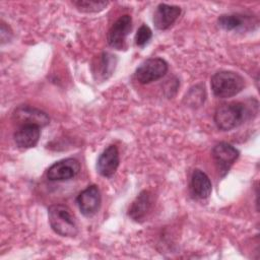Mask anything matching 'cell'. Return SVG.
<instances>
[{"mask_svg":"<svg viewBox=\"0 0 260 260\" xmlns=\"http://www.w3.org/2000/svg\"><path fill=\"white\" fill-rule=\"evenodd\" d=\"M239 150L232 144L219 142L212 148V157L220 177H224L239 157Z\"/></svg>","mask_w":260,"mask_h":260,"instance_id":"5b68a950","label":"cell"},{"mask_svg":"<svg viewBox=\"0 0 260 260\" xmlns=\"http://www.w3.org/2000/svg\"><path fill=\"white\" fill-rule=\"evenodd\" d=\"M152 38V31L146 24L140 25L135 35V44L138 47H144Z\"/></svg>","mask_w":260,"mask_h":260,"instance_id":"ac0fdd59","label":"cell"},{"mask_svg":"<svg viewBox=\"0 0 260 260\" xmlns=\"http://www.w3.org/2000/svg\"><path fill=\"white\" fill-rule=\"evenodd\" d=\"M258 23L257 19L251 15H245L240 13L221 14L217 18V24L224 30H246L253 29Z\"/></svg>","mask_w":260,"mask_h":260,"instance_id":"30bf717a","label":"cell"},{"mask_svg":"<svg viewBox=\"0 0 260 260\" xmlns=\"http://www.w3.org/2000/svg\"><path fill=\"white\" fill-rule=\"evenodd\" d=\"M72 4L77 10L85 13H95L104 10L109 4L108 1H96V0H77L73 1Z\"/></svg>","mask_w":260,"mask_h":260,"instance_id":"e0dca14e","label":"cell"},{"mask_svg":"<svg viewBox=\"0 0 260 260\" xmlns=\"http://www.w3.org/2000/svg\"><path fill=\"white\" fill-rule=\"evenodd\" d=\"M41 136V127L38 125H22L14 132L13 138L20 148H31L37 145Z\"/></svg>","mask_w":260,"mask_h":260,"instance_id":"9a60e30c","label":"cell"},{"mask_svg":"<svg viewBox=\"0 0 260 260\" xmlns=\"http://www.w3.org/2000/svg\"><path fill=\"white\" fill-rule=\"evenodd\" d=\"M152 206V195L148 190L141 191L128 209V215L135 221L140 222L145 219Z\"/></svg>","mask_w":260,"mask_h":260,"instance_id":"5bb4252c","label":"cell"},{"mask_svg":"<svg viewBox=\"0 0 260 260\" xmlns=\"http://www.w3.org/2000/svg\"><path fill=\"white\" fill-rule=\"evenodd\" d=\"M253 110L244 103L231 102L217 107L214 113V123L221 131H230L242 125L252 117Z\"/></svg>","mask_w":260,"mask_h":260,"instance_id":"6da1fadb","label":"cell"},{"mask_svg":"<svg viewBox=\"0 0 260 260\" xmlns=\"http://www.w3.org/2000/svg\"><path fill=\"white\" fill-rule=\"evenodd\" d=\"M80 171V164L73 157L63 158L54 162L47 171V178L53 182H62L73 179Z\"/></svg>","mask_w":260,"mask_h":260,"instance_id":"8992f818","label":"cell"},{"mask_svg":"<svg viewBox=\"0 0 260 260\" xmlns=\"http://www.w3.org/2000/svg\"><path fill=\"white\" fill-rule=\"evenodd\" d=\"M168 63L162 58H148L137 67L135 78L141 84H148L162 78L168 72Z\"/></svg>","mask_w":260,"mask_h":260,"instance_id":"277c9868","label":"cell"},{"mask_svg":"<svg viewBox=\"0 0 260 260\" xmlns=\"http://www.w3.org/2000/svg\"><path fill=\"white\" fill-rule=\"evenodd\" d=\"M51 229L61 237H75L78 226L70 208L64 204H53L48 208Z\"/></svg>","mask_w":260,"mask_h":260,"instance_id":"3957f363","label":"cell"},{"mask_svg":"<svg viewBox=\"0 0 260 260\" xmlns=\"http://www.w3.org/2000/svg\"><path fill=\"white\" fill-rule=\"evenodd\" d=\"M12 119L19 126L38 125L39 127H45L50 123V118L47 113L26 105L17 107L12 114Z\"/></svg>","mask_w":260,"mask_h":260,"instance_id":"9c48e42d","label":"cell"},{"mask_svg":"<svg viewBox=\"0 0 260 260\" xmlns=\"http://www.w3.org/2000/svg\"><path fill=\"white\" fill-rule=\"evenodd\" d=\"M78 208L86 217L93 216L101 207L102 196L101 191L96 185H89L82 190L76 197Z\"/></svg>","mask_w":260,"mask_h":260,"instance_id":"ba28073f","label":"cell"},{"mask_svg":"<svg viewBox=\"0 0 260 260\" xmlns=\"http://www.w3.org/2000/svg\"><path fill=\"white\" fill-rule=\"evenodd\" d=\"M211 90L216 98L226 99L237 95L245 86V79L239 73L221 70L214 73L210 79Z\"/></svg>","mask_w":260,"mask_h":260,"instance_id":"7a4b0ae2","label":"cell"},{"mask_svg":"<svg viewBox=\"0 0 260 260\" xmlns=\"http://www.w3.org/2000/svg\"><path fill=\"white\" fill-rule=\"evenodd\" d=\"M120 162L119 151L116 145H109L99 156L96 170L99 174L106 178H111L117 171Z\"/></svg>","mask_w":260,"mask_h":260,"instance_id":"8fae6325","label":"cell"},{"mask_svg":"<svg viewBox=\"0 0 260 260\" xmlns=\"http://www.w3.org/2000/svg\"><path fill=\"white\" fill-rule=\"evenodd\" d=\"M190 189L196 198L206 199L211 194L212 185L210 179L204 172L200 170H194L191 176Z\"/></svg>","mask_w":260,"mask_h":260,"instance_id":"2e32d148","label":"cell"},{"mask_svg":"<svg viewBox=\"0 0 260 260\" xmlns=\"http://www.w3.org/2000/svg\"><path fill=\"white\" fill-rule=\"evenodd\" d=\"M117 64V58L115 55L104 52L92 63L91 71L95 80H107L114 72Z\"/></svg>","mask_w":260,"mask_h":260,"instance_id":"4fadbf2b","label":"cell"},{"mask_svg":"<svg viewBox=\"0 0 260 260\" xmlns=\"http://www.w3.org/2000/svg\"><path fill=\"white\" fill-rule=\"evenodd\" d=\"M194 98H195L194 106H200L202 103H204V100H205L204 87H202L201 85H196L192 87L188 92V94L186 95L188 104H190Z\"/></svg>","mask_w":260,"mask_h":260,"instance_id":"d6986e66","label":"cell"},{"mask_svg":"<svg viewBox=\"0 0 260 260\" xmlns=\"http://www.w3.org/2000/svg\"><path fill=\"white\" fill-rule=\"evenodd\" d=\"M132 28V18L130 15L125 14L120 16L114 24L110 27L107 41L110 47L122 50L126 46V39Z\"/></svg>","mask_w":260,"mask_h":260,"instance_id":"52a82bcc","label":"cell"},{"mask_svg":"<svg viewBox=\"0 0 260 260\" xmlns=\"http://www.w3.org/2000/svg\"><path fill=\"white\" fill-rule=\"evenodd\" d=\"M181 14V8L176 5L160 3L153 14V24L157 29L165 30L174 24Z\"/></svg>","mask_w":260,"mask_h":260,"instance_id":"7c38bea8","label":"cell"}]
</instances>
